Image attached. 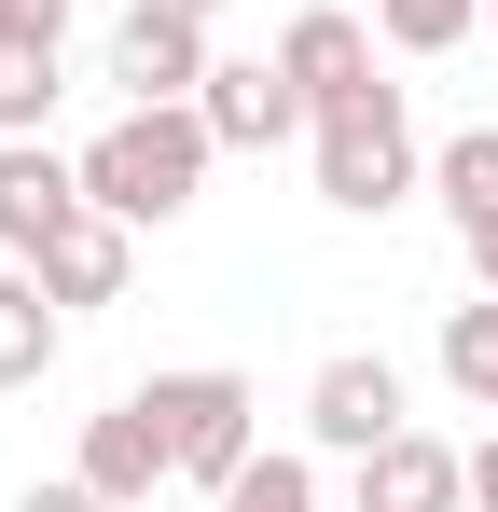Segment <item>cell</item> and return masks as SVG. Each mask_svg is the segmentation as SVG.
Here are the masks:
<instances>
[{
	"label": "cell",
	"mask_w": 498,
	"mask_h": 512,
	"mask_svg": "<svg viewBox=\"0 0 498 512\" xmlns=\"http://www.w3.org/2000/svg\"><path fill=\"white\" fill-rule=\"evenodd\" d=\"M457 499H471V457L429 443V429H388L360 457V512H457Z\"/></svg>",
	"instance_id": "8"
},
{
	"label": "cell",
	"mask_w": 498,
	"mask_h": 512,
	"mask_svg": "<svg viewBox=\"0 0 498 512\" xmlns=\"http://www.w3.org/2000/svg\"><path fill=\"white\" fill-rule=\"evenodd\" d=\"M305 429H319L332 457H374L388 429H415V416H402V374H388L374 346H346V360H319V388H305Z\"/></svg>",
	"instance_id": "7"
},
{
	"label": "cell",
	"mask_w": 498,
	"mask_h": 512,
	"mask_svg": "<svg viewBox=\"0 0 498 512\" xmlns=\"http://www.w3.org/2000/svg\"><path fill=\"white\" fill-rule=\"evenodd\" d=\"M471 499L498 512V429H485V443H471Z\"/></svg>",
	"instance_id": "20"
},
{
	"label": "cell",
	"mask_w": 498,
	"mask_h": 512,
	"mask_svg": "<svg viewBox=\"0 0 498 512\" xmlns=\"http://www.w3.org/2000/svg\"><path fill=\"white\" fill-rule=\"evenodd\" d=\"M208 512H319V471H305V457H249Z\"/></svg>",
	"instance_id": "17"
},
{
	"label": "cell",
	"mask_w": 498,
	"mask_h": 512,
	"mask_svg": "<svg viewBox=\"0 0 498 512\" xmlns=\"http://www.w3.org/2000/svg\"><path fill=\"white\" fill-rule=\"evenodd\" d=\"M374 28H388L402 56H457V42L485 28V0H374Z\"/></svg>",
	"instance_id": "15"
},
{
	"label": "cell",
	"mask_w": 498,
	"mask_h": 512,
	"mask_svg": "<svg viewBox=\"0 0 498 512\" xmlns=\"http://www.w3.org/2000/svg\"><path fill=\"white\" fill-rule=\"evenodd\" d=\"M208 111L194 97H153V111H111L97 139H83V194L111 208V222H180L194 208V180H208Z\"/></svg>",
	"instance_id": "1"
},
{
	"label": "cell",
	"mask_w": 498,
	"mask_h": 512,
	"mask_svg": "<svg viewBox=\"0 0 498 512\" xmlns=\"http://www.w3.org/2000/svg\"><path fill=\"white\" fill-rule=\"evenodd\" d=\"M0 28H28V42H70V0H0Z\"/></svg>",
	"instance_id": "18"
},
{
	"label": "cell",
	"mask_w": 498,
	"mask_h": 512,
	"mask_svg": "<svg viewBox=\"0 0 498 512\" xmlns=\"http://www.w3.org/2000/svg\"><path fill=\"white\" fill-rule=\"evenodd\" d=\"M443 374H457L471 402H498V291H471V305H443Z\"/></svg>",
	"instance_id": "14"
},
{
	"label": "cell",
	"mask_w": 498,
	"mask_h": 512,
	"mask_svg": "<svg viewBox=\"0 0 498 512\" xmlns=\"http://www.w3.org/2000/svg\"><path fill=\"white\" fill-rule=\"evenodd\" d=\"M471 263H485V291H498V208H485V222H471Z\"/></svg>",
	"instance_id": "21"
},
{
	"label": "cell",
	"mask_w": 498,
	"mask_h": 512,
	"mask_svg": "<svg viewBox=\"0 0 498 512\" xmlns=\"http://www.w3.org/2000/svg\"><path fill=\"white\" fill-rule=\"evenodd\" d=\"M139 402H153V429H166V471H180V485H208V499L263 457V388L222 374V360H208V374H153Z\"/></svg>",
	"instance_id": "2"
},
{
	"label": "cell",
	"mask_w": 498,
	"mask_h": 512,
	"mask_svg": "<svg viewBox=\"0 0 498 512\" xmlns=\"http://www.w3.org/2000/svg\"><path fill=\"white\" fill-rule=\"evenodd\" d=\"M319 194H332V208H360V222L415 194V111H402V84L319 97Z\"/></svg>",
	"instance_id": "3"
},
{
	"label": "cell",
	"mask_w": 498,
	"mask_h": 512,
	"mask_svg": "<svg viewBox=\"0 0 498 512\" xmlns=\"http://www.w3.org/2000/svg\"><path fill=\"white\" fill-rule=\"evenodd\" d=\"M14 512H111V499H97V485H83V471H70V485H28V499H14Z\"/></svg>",
	"instance_id": "19"
},
{
	"label": "cell",
	"mask_w": 498,
	"mask_h": 512,
	"mask_svg": "<svg viewBox=\"0 0 498 512\" xmlns=\"http://www.w3.org/2000/svg\"><path fill=\"white\" fill-rule=\"evenodd\" d=\"M485 416H498V402H485Z\"/></svg>",
	"instance_id": "24"
},
{
	"label": "cell",
	"mask_w": 498,
	"mask_h": 512,
	"mask_svg": "<svg viewBox=\"0 0 498 512\" xmlns=\"http://www.w3.org/2000/svg\"><path fill=\"white\" fill-rule=\"evenodd\" d=\"M83 485L111 512H139L153 485H180L166 471V429H153V402H111V416H83Z\"/></svg>",
	"instance_id": "9"
},
{
	"label": "cell",
	"mask_w": 498,
	"mask_h": 512,
	"mask_svg": "<svg viewBox=\"0 0 498 512\" xmlns=\"http://www.w3.org/2000/svg\"><path fill=\"white\" fill-rule=\"evenodd\" d=\"M125 236H139V222H111V208H83L70 236L42 250V291H56V305H111V291H125Z\"/></svg>",
	"instance_id": "12"
},
{
	"label": "cell",
	"mask_w": 498,
	"mask_h": 512,
	"mask_svg": "<svg viewBox=\"0 0 498 512\" xmlns=\"http://www.w3.org/2000/svg\"><path fill=\"white\" fill-rule=\"evenodd\" d=\"M153 14H222V0H153Z\"/></svg>",
	"instance_id": "22"
},
{
	"label": "cell",
	"mask_w": 498,
	"mask_h": 512,
	"mask_svg": "<svg viewBox=\"0 0 498 512\" xmlns=\"http://www.w3.org/2000/svg\"><path fill=\"white\" fill-rule=\"evenodd\" d=\"M56 346H70V319H56L42 263H0V388H42V374H56Z\"/></svg>",
	"instance_id": "10"
},
{
	"label": "cell",
	"mask_w": 498,
	"mask_h": 512,
	"mask_svg": "<svg viewBox=\"0 0 498 512\" xmlns=\"http://www.w3.org/2000/svg\"><path fill=\"white\" fill-rule=\"evenodd\" d=\"M83 208V153H42V139H0V263H42Z\"/></svg>",
	"instance_id": "5"
},
{
	"label": "cell",
	"mask_w": 498,
	"mask_h": 512,
	"mask_svg": "<svg viewBox=\"0 0 498 512\" xmlns=\"http://www.w3.org/2000/svg\"><path fill=\"white\" fill-rule=\"evenodd\" d=\"M429 180H443V208H457V236H471V222L498 208V125H471V139H443V167H429Z\"/></svg>",
	"instance_id": "16"
},
{
	"label": "cell",
	"mask_w": 498,
	"mask_h": 512,
	"mask_svg": "<svg viewBox=\"0 0 498 512\" xmlns=\"http://www.w3.org/2000/svg\"><path fill=\"white\" fill-rule=\"evenodd\" d=\"M208 70H222V56H208V14H153V0H139V14L111 28V84H125V111H153V97H194Z\"/></svg>",
	"instance_id": "6"
},
{
	"label": "cell",
	"mask_w": 498,
	"mask_h": 512,
	"mask_svg": "<svg viewBox=\"0 0 498 512\" xmlns=\"http://www.w3.org/2000/svg\"><path fill=\"white\" fill-rule=\"evenodd\" d=\"M194 111H208V139H222V153H277V139H319V97L291 84V56H222V70L194 84Z\"/></svg>",
	"instance_id": "4"
},
{
	"label": "cell",
	"mask_w": 498,
	"mask_h": 512,
	"mask_svg": "<svg viewBox=\"0 0 498 512\" xmlns=\"http://www.w3.org/2000/svg\"><path fill=\"white\" fill-rule=\"evenodd\" d=\"M485 28H498V0H485Z\"/></svg>",
	"instance_id": "23"
},
{
	"label": "cell",
	"mask_w": 498,
	"mask_h": 512,
	"mask_svg": "<svg viewBox=\"0 0 498 512\" xmlns=\"http://www.w3.org/2000/svg\"><path fill=\"white\" fill-rule=\"evenodd\" d=\"M42 111H56V42L0 28V139H42Z\"/></svg>",
	"instance_id": "13"
},
{
	"label": "cell",
	"mask_w": 498,
	"mask_h": 512,
	"mask_svg": "<svg viewBox=\"0 0 498 512\" xmlns=\"http://www.w3.org/2000/svg\"><path fill=\"white\" fill-rule=\"evenodd\" d=\"M277 56H291L305 97H360V84H374V28H360V14H291Z\"/></svg>",
	"instance_id": "11"
}]
</instances>
